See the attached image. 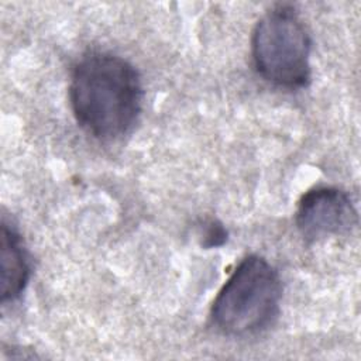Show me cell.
Wrapping results in <instances>:
<instances>
[{
	"instance_id": "6da1fadb",
	"label": "cell",
	"mask_w": 361,
	"mask_h": 361,
	"mask_svg": "<svg viewBox=\"0 0 361 361\" xmlns=\"http://www.w3.org/2000/svg\"><path fill=\"white\" fill-rule=\"evenodd\" d=\"M69 100L79 126L99 140L127 134L138 120L142 85L137 69L111 52L93 51L73 66Z\"/></svg>"
},
{
	"instance_id": "277c9868",
	"label": "cell",
	"mask_w": 361,
	"mask_h": 361,
	"mask_svg": "<svg viewBox=\"0 0 361 361\" xmlns=\"http://www.w3.org/2000/svg\"><path fill=\"white\" fill-rule=\"evenodd\" d=\"M295 220L305 240L317 241L348 233L357 223V212L344 190L322 186L300 197Z\"/></svg>"
},
{
	"instance_id": "5b68a950",
	"label": "cell",
	"mask_w": 361,
	"mask_h": 361,
	"mask_svg": "<svg viewBox=\"0 0 361 361\" xmlns=\"http://www.w3.org/2000/svg\"><path fill=\"white\" fill-rule=\"evenodd\" d=\"M30 279V259L21 235L13 226L1 223L0 248V295L1 302L16 300Z\"/></svg>"
},
{
	"instance_id": "3957f363",
	"label": "cell",
	"mask_w": 361,
	"mask_h": 361,
	"mask_svg": "<svg viewBox=\"0 0 361 361\" xmlns=\"http://www.w3.org/2000/svg\"><path fill=\"white\" fill-rule=\"evenodd\" d=\"M310 37L292 6L278 4L257 23L251 55L257 72L268 82L299 89L310 82Z\"/></svg>"
},
{
	"instance_id": "7a4b0ae2",
	"label": "cell",
	"mask_w": 361,
	"mask_h": 361,
	"mask_svg": "<svg viewBox=\"0 0 361 361\" xmlns=\"http://www.w3.org/2000/svg\"><path fill=\"white\" fill-rule=\"evenodd\" d=\"M281 298L276 269L265 258L248 255L217 293L212 306L213 324L227 336L255 334L274 322Z\"/></svg>"
}]
</instances>
